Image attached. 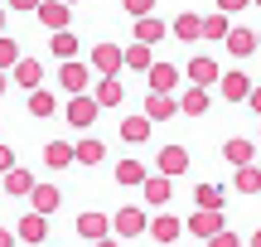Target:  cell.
Segmentation results:
<instances>
[{
    "mask_svg": "<svg viewBox=\"0 0 261 247\" xmlns=\"http://www.w3.org/2000/svg\"><path fill=\"white\" fill-rule=\"evenodd\" d=\"M145 228H150V213H145V209H136V204H126L121 213H112V233H116V238H121V242L140 238V233H145Z\"/></svg>",
    "mask_w": 261,
    "mask_h": 247,
    "instance_id": "1",
    "label": "cell"
},
{
    "mask_svg": "<svg viewBox=\"0 0 261 247\" xmlns=\"http://www.w3.org/2000/svg\"><path fill=\"white\" fill-rule=\"evenodd\" d=\"M87 78H92V68H87V63H77V58H68V63H58V87H63L68 97L87 92Z\"/></svg>",
    "mask_w": 261,
    "mask_h": 247,
    "instance_id": "2",
    "label": "cell"
},
{
    "mask_svg": "<svg viewBox=\"0 0 261 247\" xmlns=\"http://www.w3.org/2000/svg\"><path fill=\"white\" fill-rule=\"evenodd\" d=\"M97 112H102V107H97L92 102V97H87V92H77V97H68V126H77V131H87V126H92L97 121Z\"/></svg>",
    "mask_w": 261,
    "mask_h": 247,
    "instance_id": "3",
    "label": "cell"
},
{
    "mask_svg": "<svg viewBox=\"0 0 261 247\" xmlns=\"http://www.w3.org/2000/svg\"><path fill=\"white\" fill-rule=\"evenodd\" d=\"M145 78H150V92H160V97H174V87H179V68L174 63H150Z\"/></svg>",
    "mask_w": 261,
    "mask_h": 247,
    "instance_id": "4",
    "label": "cell"
},
{
    "mask_svg": "<svg viewBox=\"0 0 261 247\" xmlns=\"http://www.w3.org/2000/svg\"><path fill=\"white\" fill-rule=\"evenodd\" d=\"M87 68H97L102 78H116L121 73V44H92V63Z\"/></svg>",
    "mask_w": 261,
    "mask_h": 247,
    "instance_id": "5",
    "label": "cell"
},
{
    "mask_svg": "<svg viewBox=\"0 0 261 247\" xmlns=\"http://www.w3.org/2000/svg\"><path fill=\"white\" fill-rule=\"evenodd\" d=\"M218 78H223V68H218V58H189V87H213Z\"/></svg>",
    "mask_w": 261,
    "mask_h": 247,
    "instance_id": "6",
    "label": "cell"
},
{
    "mask_svg": "<svg viewBox=\"0 0 261 247\" xmlns=\"http://www.w3.org/2000/svg\"><path fill=\"white\" fill-rule=\"evenodd\" d=\"M34 15H39V24H44L48 34H58V29H68V24H73L68 5H58V0H39V10H34Z\"/></svg>",
    "mask_w": 261,
    "mask_h": 247,
    "instance_id": "7",
    "label": "cell"
},
{
    "mask_svg": "<svg viewBox=\"0 0 261 247\" xmlns=\"http://www.w3.org/2000/svg\"><path fill=\"white\" fill-rule=\"evenodd\" d=\"M29 204H34L29 213H39V218H48V213H54L58 204H63V194H58V184H39V180H34V189H29Z\"/></svg>",
    "mask_w": 261,
    "mask_h": 247,
    "instance_id": "8",
    "label": "cell"
},
{
    "mask_svg": "<svg viewBox=\"0 0 261 247\" xmlns=\"http://www.w3.org/2000/svg\"><path fill=\"white\" fill-rule=\"evenodd\" d=\"M223 44H227V54H232V58H252V54H256V29H247V24H232Z\"/></svg>",
    "mask_w": 261,
    "mask_h": 247,
    "instance_id": "9",
    "label": "cell"
},
{
    "mask_svg": "<svg viewBox=\"0 0 261 247\" xmlns=\"http://www.w3.org/2000/svg\"><path fill=\"white\" fill-rule=\"evenodd\" d=\"M160 175H165V180H174V175H184L189 170V151L184 145H160Z\"/></svg>",
    "mask_w": 261,
    "mask_h": 247,
    "instance_id": "10",
    "label": "cell"
},
{
    "mask_svg": "<svg viewBox=\"0 0 261 247\" xmlns=\"http://www.w3.org/2000/svg\"><path fill=\"white\" fill-rule=\"evenodd\" d=\"M107 233H112V218H107V213H97V209H87L83 218H77V238H87V242H102Z\"/></svg>",
    "mask_w": 261,
    "mask_h": 247,
    "instance_id": "11",
    "label": "cell"
},
{
    "mask_svg": "<svg viewBox=\"0 0 261 247\" xmlns=\"http://www.w3.org/2000/svg\"><path fill=\"white\" fill-rule=\"evenodd\" d=\"M227 228V218H223V209L218 213H208V209H198L194 218H189V233H194V238H213V233H223Z\"/></svg>",
    "mask_w": 261,
    "mask_h": 247,
    "instance_id": "12",
    "label": "cell"
},
{
    "mask_svg": "<svg viewBox=\"0 0 261 247\" xmlns=\"http://www.w3.org/2000/svg\"><path fill=\"white\" fill-rule=\"evenodd\" d=\"M218 87H223L227 102H247V92H252V83H247V68H232V73L218 78Z\"/></svg>",
    "mask_w": 261,
    "mask_h": 247,
    "instance_id": "13",
    "label": "cell"
},
{
    "mask_svg": "<svg viewBox=\"0 0 261 247\" xmlns=\"http://www.w3.org/2000/svg\"><path fill=\"white\" fill-rule=\"evenodd\" d=\"M10 73H15V83L24 87V92H34V87H44V63H34V58H19V63L10 68Z\"/></svg>",
    "mask_w": 261,
    "mask_h": 247,
    "instance_id": "14",
    "label": "cell"
},
{
    "mask_svg": "<svg viewBox=\"0 0 261 247\" xmlns=\"http://www.w3.org/2000/svg\"><path fill=\"white\" fill-rule=\"evenodd\" d=\"M174 39H184V44H194V39H203V15H194V10H184V15H174Z\"/></svg>",
    "mask_w": 261,
    "mask_h": 247,
    "instance_id": "15",
    "label": "cell"
},
{
    "mask_svg": "<svg viewBox=\"0 0 261 247\" xmlns=\"http://www.w3.org/2000/svg\"><path fill=\"white\" fill-rule=\"evenodd\" d=\"M15 238H19V242H44V238H48V218H39V213H24V218L15 223Z\"/></svg>",
    "mask_w": 261,
    "mask_h": 247,
    "instance_id": "16",
    "label": "cell"
},
{
    "mask_svg": "<svg viewBox=\"0 0 261 247\" xmlns=\"http://www.w3.org/2000/svg\"><path fill=\"white\" fill-rule=\"evenodd\" d=\"M145 233H150L155 242H165V247H169V242H179L184 223H179V218H169V213H160V218H150V228H145Z\"/></svg>",
    "mask_w": 261,
    "mask_h": 247,
    "instance_id": "17",
    "label": "cell"
},
{
    "mask_svg": "<svg viewBox=\"0 0 261 247\" xmlns=\"http://www.w3.org/2000/svg\"><path fill=\"white\" fill-rule=\"evenodd\" d=\"M174 112H179L174 97H160V92H150V97H145V121H150V126L165 121V116H174Z\"/></svg>",
    "mask_w": 261,
    "mask_h": 247,
    "instance_id": "18",
    "label": "cell"
},
{
    "mask_svg": "<svg viewBox=\"0 0 261 247\" xmlns=\"http://www.w3.org/2000/svg\"><path fill=\"white\" fill-rule=\"evenodd\" d=\"M223 155H227L232 165H252V155H256V141H252V136H232V141L223 145Z\"/></svg>",
    "mask_w": 261,
    "mask_h": 247,
    "instance_id": "19",
    "label": "cell"
},
{
    "mask_svg": "<svg viewBox=\"0 0 261 247\" xmlns=\"http://www.w3.org/2000/svg\"><path fill=\"white\" fill-rule=\"evenodd\" d=\"M169 199H174V180H165V175H160V180H150V175H145V204L165 209Z\"/></svg>",
    "mask_w": 261,
    "mask_h": 247,
    "instance_id": "20",
    "label": "cell"
},
{
    "mask_svg": "<svg viewBox=\"0 0 261 247\" xmlns=\"http://www.w3.org/2000/svg\"><path fill=\"white\" fill-rule=\"evenodd\" d=\"M92 102H97V107H121L126 92H121V83H116V78H102V83H97V92H92Z\"/></svg>",
    "mask_w": 261,
    "mask_h": 247,
    "instance_id": "21",
    "label": "cell"
},
{
    "mask_svg": "<svg viewBox=\"0 0 261 247\" xmlns=\"http://www.w3.org/2000/svg\"><path fill=\"white\" fill-rule=\"evenodd\" d=\"M73 160H77V165H102V160H107V145L87 136V141H77V145H73Z\"/></svg>",
    "mask_w": 261,
    "mask_h": 247,
    "instance_id": "22",
    "label": "cell"
},
{
    "mask_svg": "<svg viewBox=\"0 0 261 247\" xmlns=\"http://www.w3.org/2000/svg\"><path fill=\"white\" fill-rule=\"evenodd\" d=\"M165 34H169V24H160L155 15L136 19V44H145V48H150V44H155V39H165Z\"/></svg>",
    "mask_w": 261,
    "mask_h": 247,
    "instance_id": "23",
    "label": "cell"
},
{
    "mask_svg": "<svg viewBox=\"0 0 261 247\" xmlns=\"http://www.w3.org/2000/svg\"><path fill=\"white\" fill-rule=\"evenodd\" d=\"M48 48H54V58H77V34L73 29H58V34H48Z\"/></svg>",
    "mask_w": 261,
    "mask_h": 247,
    "instance_id": "24",
    "label": "cell"
},
{
    "mask_svg": "<svg viewBox=\"0 0 261 247\" xmlns=\"http://www.w3.org/2000/svg\"><path fill=\"white\" fill-rule=\"evenodd\" d=\"M0 184H5V194H24V199H29V189H34V175L15 165V170H5V175H0Z\"/></svg>",
    "mask_w": 261,
    "mask_h": 247,
    "instance_id": "25",
    "label": "cell"
},
{
    "mask_svg": "<svg viewBox=\"0 0 261 247\" xmlns=\"http://www.w3.org/2000/svg\"><path fill=\"white\" fill-rule=\"evenodd\" d=\"M150 63H155V58H150L145 44H126V48H121V68H130V73H145Z\"/></svg>",
    "mask_w": 261,
    "mask_h": 247,
    "instance_id": "26",
    "label": "cell"
},
{
    "mask_svg": "<svg viewBox=\"0 0 261 247\" xmlns=\"http://www.w3.org/2000/svg\"><path fill=\"white\" fill-rule=\"evenodd\" d=\"M232 189H237V194H261V170H256V165H237Z\"/></svg>",
    "mask_w": 261,
    "mask_h": 247,
    "instance_id": "27",
    "label": "cell"
},
{
    "mask_svg": "<svg viewBox=\"0 0 261 247\" xmlns=\"http://www.w3.org/2000/svg\"><path fill=\"white\" fill-rule=\"evenodd\" d=\"M179 112L184 116H203L208 112V87H189V92L179 97Z\"/></svg>",
    "mask_w": 261,
    "mask_h": 247,
    "instance_id": "28",
    "label": "cell"
},
{
    "mask_svg": "<svg viewBox=\"0 0 261 247\" xmlns=\"http://www.w3.org/2000/svg\"><path fill=\"white\" fill-rule=\"evenodd\" d=\"M44 165H48V170L73 165V145H68V141H48V145H44Z\"/></svg>",
    "mask_w": 261,
    "mask_h": 247,
    "instance_id": "29",
    "label": "cell"
},
{
    "mask_svg": "<svg viewBox=\"0 0 261 247\" xmlns=\"http://www.w3.org/2000/svg\"><path fill=\"white\" fill-rule=\"evenodd\" d=\"M121 141H126V145L150 141V121H145V116H126V121H121Z\"/></svg>",
    "mask_w": 261,
    "mask_h": 247,
    "instance_id": "30",
    "label": "cell"
},
{
    "mask_svg": "<svg viewBox=\"0 0 261 247\" xmlns=\"http://www.w3.org/2000/svg\"><path fill=\"white\" fill-rule=\"evenodd\" d=\"M145 165H140V160H121V165H116V184H126V189H130V184H145Z\"/></svg>",
    "mask_w": 261,
    "mask_h": 247,
    "instance_id": "31",
    "label": "cell"
},
{
    "mask_svg": "<svg viewBox=\"0 0 261 247\" xmlns=\"http://www.w3.org/2000/svg\"><path fill=\"white\" fill-rule=\"evenodd\" d=\"M194 204H198V209H208V213H218V209H223V189H218V184H198V189H194Z\"/></svg>",
    "mask_w": 261,
    "mask_h": 247,
    "instance_id": "32",
    "label": "cell"
},
{
    "mask_svg": "<svg viewBox=\"0 0 261 247\" xmlns=\"http://www.w3.org/2000/svg\"><path fill=\"white\" fill-rule=\"evenodd\" d=\"M54 92H48V87H34V92H29V116H54Z\"/></svg>",
    "mask_w": 261,
    "mask_h": 247,
    "instance_id": "33",
    "label": "cell"
},
{
    "mask_svg": "<svg viewBox=\"0 0 261 247\" xmlns=\"http://www.w3.org/2000/svg\"><path fill=\"white\" fill-rule=\"evenodd\" d=\"M227 29H232V19H227V15H208L203 19V39H227Z\"/></svg>",
    "mask_w": 261,
    "mask_h": 247,
    "instance_id": "34",
    "label": "cell"
},
{
    "mask_svg": "<svg viewBox=\"0 0 261 247\" xmlns=\"http://www.w3.org/2000/svg\"><path fill=\"white\" fill-rule=\"evenodd\" d=\"M19 63V48H15V39H5L0 34V73H5V68H15Z\"/></svg>",
    "mask_w": 261,
    "mask_h": 247,
    "instance_id": "35",
    "label": "cell"
},
{
    "mask_svg": "<svg viewBox=\"0 0 261 247\" xmlns=\"http://www.w3.org/2000/svg\"><path fill=\"white\" fill-rule=\"evenodd\" d=\"M121 10H126V15H136V19H145L150 10H155V0H121Z\"/></svg>",
    "mask_w": 261,
    "mask_h": 247,
    "instance_id": "36",
    "label": "cell"
},
{
    "mask_svg": "<svg viewBox=\"0 0 261 247\" xmlns=\"http://www.w3.org/2000/svg\"><path fill=\"white\" fill-rule=\"evenodd\" d=\"M208 247H242V238H237V233H213V238H208Z\"/></svg>",
    "mask_w": 261,
    "mask_h": 247,
    "instance_id": "37",
    "label": "cell"
},
{
    "mask_svg": "<svg viewBox=\"0 0 261 247\" xmlns=\"http://www.w3.org/2000/svg\"><path fill=\"white\" fill-rule=\"evenodd\" d=\"M5 170H15V151H10V145L0 141V175H5Z\"/></svg>",
    "mask_w": 261,
    "mask_h": 247,
    "instance_id": "38",
    "label": "cell"
},
{
    "mask_svg": "<svg viewBox=\"0 0 261 247\" xmlns=\"http://www.w3.org/2000/svg\"><path fill=\"white\" fill-rule=\"evenodd\" d=\"M247 107H252V112L261 116V83H252V92H247Z\"/></svg>",
    "mask_w": 261,
    "mask_h": 247,
    "instance_id": "39",
    "label": "cell"
},
{
    "mask_svg": "<svg viewBox=\"0 0 261 247\" xmlns=\"http://www.w3.org/2000/svg\"><path fill=\"white\" fill-rule=\"evenodd\" d=\"M232 10H247V0H218V15H232Z\"/></svg>",
    "mask_w": 261,
    "mask_h": 247,
    "instance_id": "40",
    "label": "cell"
},
{
    "mask_svg": "<svg viewBox=\"0 0 261 247\" xmlns=\"http://www.w3.org/2000/svg\"><path fill=\"white\" fill-rule=\"evenodd\" d=\"M10 10H39V0H5Z\"/></svg>",
    "mask_w": 261,
    "mask_h": 247,
    "instance_id": "41",
    "label": "cell"
},
{
    "mask_svg": "<svg viewBox=\"0 0 261 247\" xmlns=\"http://www.w3.org/2000/svg\"><path fill=\"white\" fill-rule=\"evenodd\" d=\"M0 247H15V233L10 228H0Z\"/></svg>",
    "mask_w": 261,
    "mask_h": 247,
    "instance_id": "42",
    "label": "cell"
},
{
    "mask_svg": "<svg viewBox=\"0 0 261 247\" xmlns=\"http://www.w3.org/2000/svg\"><path fill=\"white\" fill-rule=\"evenodd\" d=\"M92 247H121V242H112V238H102V242H92Z\"/></svg>",
    "mask_w": 261,
    "mask_h": 247,
    "instance_id": "43",
    "label": "cell"
},
{
    "mask_svg": "<svg viewBox=\"0 0 261 247\" xmlns=\"http://www.w3.org/2000/svg\"><path fill=\"white\" fill-rule=\"evenodd\" d=\"M252 247H261V228H256V233H252Z\"/></svg>",
    "mask_w": 261,
    "mask_h": 247,
    "instance_id": "44",
    "label": "cell"
},
{
    "mask_svg": "<svg viewBox=\"0 0 261 247\" xmlns=\"http://www.w3.org/2000/svg\"><path fill=\"white\" fill-rule=\"evenodd\" d=\"M0 29H5V5H0Z\"/></svg>",
    "mask_w": 261,
    "mask_h": 247,
    "instance_id": "45",
    "label": "cell"
},
{
    "mask_svg": "<svg viewBox=\"0 0 261 247\" xmlns=\"http://www.w3.org/2000/svg\"><path fill=\"white\" fill-rule=\"evenodd\" d=\"M0 92H5V73H0Z\"/></svg>",
    "mask_w": 261,
    "mask_h": 247,
    "instance_id": "46",
    "label": "cell"
},
{
    "mask_svg": "<svg viewBox=\"0 0 261 247\" xmlns=\"http://www.w3.org/2000/svg\"><path fill=\"white\" fill-rule=\"evenodd\" d=\"M256 48H261V29H256Z\"/></svg>",
    "mask_w": 261,
    "mask_h": 247,
    "instance_id": "47",
    "label": "cell"
},
{
    "mask_svg": "<svg viewBox=\"0 0 261 247\" xmlns=\"http://www.w3.org/2000/svg\"><path fill=\"white\" fill-rule=\"evenodd\" d=\"M58 5H73V0H58Z\"/></svg>",
    "mask_w": 261,
    "mask_h": 247,
    "instance_id": "48",
    "label": "cell"
},
{
    "mask_svg": "<svg viewBox=\"0 0 261 247\" xmlns=\"http://www.w3.org/2000/svg\"><path fill=\"white\" fill-rule=\"evenodd\" d=\"M247 5H261V0H247Z\"/></svg>",
    "mask_w": 261,
    "mask_h": 247,
    "instance_id": "49",
    "label": "cell"
},
{
    "mask_svg": "<svg viewBox=\"0 0 261 247\" xmlns=\"http://www.w3.org/2000/svg\"><path fill=\"white\" fill-rule=\"evenodd\" d=\"M256 141H261V131H256Z\"/></svg>",
    "mask_w": 261,
    "mask_h": 247,
    "instance_id": "50",
    "label": "cell"
},
{
    "mask_svg": "<svg viewBox=\"0 0 261 247\" xmlns=\"http://www.w3.org/2000/svg\"><path fill=\"white\" fill-rule=\"evenodd\" d=\"M0 5H5V0H0Z\"/></svg>",
    "mask_w": 261,
    "mask_h": 247,
    "instance_id": "51",
    "label": "cell"
}]
</instances>
